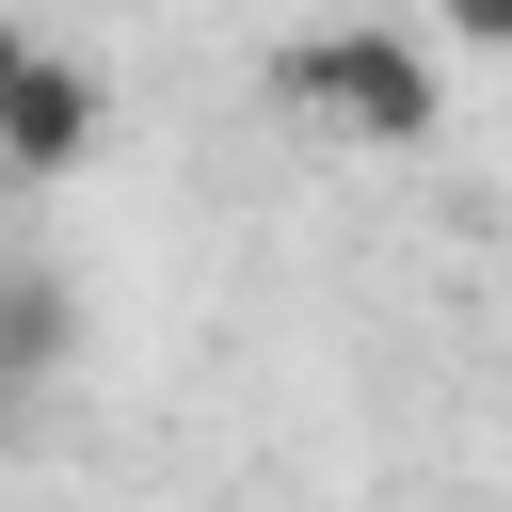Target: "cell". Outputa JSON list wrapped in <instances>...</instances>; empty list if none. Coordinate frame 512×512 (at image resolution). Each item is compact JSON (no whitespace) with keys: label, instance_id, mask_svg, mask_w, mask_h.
<instances>
[{"label":"cell","instance_id":"6da1fadb","mask_svg":"<svg viewBox=\"0 0 512 512\" xmlns=\"http://www.w3.org/2000/svg\"><path fill=\"white\" fill-rule=\"evenodd\" d=\"M272 112L288 128H320V144H432L448 128V80H432V48L416 32H384V16H352V32H304V48H272Z\"/></svg>","mask_w":512,"mask_h":512},{"label":"cell","instance_id":"277c9868","mask_svg":"<svg viewBox=\"0 0 512 512\" xmlns=\"http://www.w3.org/2000/svg\"><path fill=\"white\" fill-rule=\"evenodd\" d=\"M432 32L448 48H512V0H432Z\"/></svg>","mask_w":512,"mask_h":512},{"label":"cell","instance_id":"7a4b0ae2","mask_svg":"<svg viewBox=\"0 0 512 512\" xmlns=\"http://www.w3.org/2000/svg\"><path fill=\"white\" fill-rule=\"evenodd\" d=\"M96 128H112V80H96L80 48H48V32H32V48L0 64V160L48 192V176H80V160H96Z\"/></svg>","mask_w":512,"mask_h":512},{"label":"cell","instance_id":"3957f363","mask_svg":"<svg viewBox=\"0 0 512 512\" xmlns=\"http://www.w3.org/2000/svg\"><path fill=\"white\" fill-rule=\"evenodd\" d=\"M64 368V288L48 272H16V320H0V384H48Z\"/></svg>","mask_w":512,"mask_h":512}]
</instances>
